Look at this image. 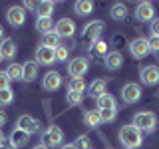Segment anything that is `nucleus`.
Returning a JSON list of instances; mask_svg holds the SVG:
<instances>
[{
    "instance_id": "obj_1",
    "label": "nucleus",
    "mask_w": 159,
    "mask_h": 149,
    "mask_svg": "<svg viewBox=\"0 0 159 149\" xmlns=\"http://www.w3.org/2000/svg\"><path fill=\"white\" fill-rule=\"evenodd\" d=\"M141 139H143V133L133 125V123H127L119 129V141H121L123 149H137L141 147Z\"/></svg>"
},
{
    "instance_id": "obj_2",
    "label": "nucleus",
    "mask_w": 159,
    "mask_h": 149,
    "mask_svg": "<svg viewBox=\"0 0 159 149\" xmlns=\"http://www.w3.org/2000/svg\"><path fill=\"white\" fill-rule=\"evenodd\" d=\"M133 125H135L141 133H151L157 127V115L153 111H137L133 115Z\"/></svg>"
},
{
    "instance_id": "obj_3",
    "label": "nucleus",
    "mask_w": 159,
    "mask_h": 149,
    "mask_svg": "<svg viewBox=\"0 0 159 149\" xmlns=\"http://www.w3.org/2000/svg\"><path fill=\"white\" fill-rule=\"evenodd\" d=\"M64 141V131L58 125H50L48 129L42 131V145L44 147H60Z\"/></svg>"
},
{
    "instance_id": "obj_4",
    "label": "nucleus",
    "mask_w": 159,
    "mask_h": 149,
    "mask_svg": "<svg viewBox=\"0 0 159 149\" xmlns=\"http://www.w3.org/2000/svg\"><path fill=\"white\" fill-rule=\"evenodd\" d=\"M102 32H103V22L102 20H92V22H88L86 26H84L82 38H84V42L96 44L99 40V36H102Z\"/></svg>"
},
{
    "instance_id": "obj_5",
    "label": "nucleus",
    "mask_w": 159,
    "mask_h": 149,
    "mask_svg": "<svg viewBox=\"0 0 159 149\" xmlns=\"http://www.w3.org/2000/svg\"><path fill=\"white\" fill-rule=\"evenodd\" d=\"M16 127L32 135V133H38L40 129H42V123H40V119H38V117H32V115H28V113H24V115H20V117H18Z\"/></svg>"
},
{
    "instance_id": "obj_6",
    "label": "nucleus",
    "mask_w": 159,
    "mask_h": 149,
    "mask_svg": "<svg viewBox=\"0 0 159 149\" xmlns=\"http://www.w3.org/2000/svg\"><path fill=\"white\" fill-rule=\"evenodd\" d=\"M88 70H89V62H88V58H82V56L70 60V64H68V74L72 78H84Z\"/></svg>"
},
{
    "instance_id": "obj_7",
    "label": "nucleus",
    "mask_w": 159,
    "mask_h": 149,
    "mask_svg": "<svg viewBox=\"0 0 159 149\" xmlns=\"http://www.w3.org/2000/svg\"><path fill=\"white\" fill-rule=\"evenodd\" d=\"M121 99L125 103H137L141 99V86L135 82H127L121 88Z\"/></svg>"
},
{
    "instance_id": "obj_8",
    "label": "nucleus",
    "mask_w": 159,
    "mask_h": 149,
    "mask_svg": "<svg viewBox=\"0 0 159 149\" xmlns=\"http://www.w3.org/2000/svg\"><path fill=\"white\" fill-rule=\"evenodd\" d=\"M34 62L38 64V66H52L54 62H56V54H54L52 48H46V46H40L36 48V52H34Z\"/></svg>"
},
{
    "instance_id": "obj_9",
    "label": "nucleus",
    "mask_w": 159,
    "mask_h": 149,
    "mask_svg": "<svg viewBox=\"0 0 159 149\" xmlns=\"http://www.w3.org/2000/svg\"><path fill=\"white\" fill-rule=\"evenodd\" d=\"M54 32L58 34L60 38H72L76 34V22L72 18H60L56 24H54Z\"/></svg>"
},
{
    "instance_id": "obj_10",
    "label": "nucleus",
    "mask_w": 159,
    "mask_h": 149,
    "mask_svg": "<svg viewBox=\"0 0 159 149\" xmlns=\"http://www.w3.org/2000/svg\"><path fill=\"white\" fill-rule=\"evenodd\" d=\"M129 54H131L133 58H137V60L145 58L147 54H149V44H147V38L139 36V38H135V40H131V42H129Z\"/></svg>"
},
{
    "instance_id": "obj_11",
    "label": "nucleus",
    "mask_w": 159,
    "mask_h": 149,
    "mask_svg": "<svg viewBox=\"0 0 159 149\" xmlns=\"http://www.w3.org/2000/svg\"><path fill=\"white\" fill-rule=\"evenodd\" d=\"M6 20H8L10 26H14V28L22 26V24L26 22V10H24L22 6H18V4H14V6H10V8H8V12H6Z\"/></svg>"
},
{
    "instance_id": "obj_12",
    "label": "nucleus",
    "mask_w": 159,
    "mask_h": 149,
    "mask_svg": "<svg viewBox=\"0 0 159 149\" xmlns=\"http://www.w3.org/2000/svg\"><path fill=\"white\" fill-rule=\"evenodd\" d=\"M139 78L145 86H157L159 84V66H143L139 70Z\"/></svg>"
},
{
    "instance_id": "obj_13",
    "label": "nucleus",
    "mask_w": 159,
    "mask_h": 149,
    "mask_svg": "<svg viewBox=\"0 0 159 149\" xmlns=\"http://www.w3.org/2000/svg\"><path fill=\"white\" fill-rule=\"evenodd\" d=\"M135 18L139 22H153V18H155V6L151 2H139L135 6Z\"/></svg>"
},
{
    "instance_id": "obj_14",
    "label": "nucleus",
    "mask_w": 159,
    "mask_h": 149,
    "mask_svg": "<svg viewBox=\"0 0 159 149\" xmlns=\"http://www.w3.org/2000/svg\"><path fill=\"white\" fill-rule=\"evenodd\" d=\"M42 88L46 92H56V89L62 88V76H60V72H56V70L46 72V76L42 78Z\"/></svg>"
},
{
    "instance_id": "obj_15",
    "label": "nucleus",
    "mask_w": 159,
    "mask_h": 149,
    "mask_svg": "<svg viewBox=\"0 0 159 149\" xmlns=\"http://www.w3.org/2000/svg\"><path fill=\"white\" fill-rule=\"evenodd\" d=\"M103 64H106L107 70H111V72H116L123 66V54L117 52V50H111V52H107L106 56H103Z\"/></svg>"
},
{
    "instance_id": "obj_16",
    "label": "nucleus",
    "mask_w": 159,
    "mask_h": 149,
    "mask_svg": "<svg viewBox=\"0 0 159 149\" xmlns=\"http://www.w3.org/2000/svg\"><path fill=\"white\" fill-rule=\"evenodd\" d=\"M16 52H18V46H16V42H14L12 38H4L2 42H0V54H2L4 60L16 58Z\"/></svg>"
},
{
    "instance_id": "obj_17",
    "label": "nucleus",
    "mask_w": 159,
    "mask_h": 149,
    "mask_svg": "<svg viewBox=\"0 0 159 149\" xmlns=\"http://www.w3.org/2000/svg\"><path fill=\"white\" fill-rule=\"evenodd\" d=\"M8 141L12 143L16 149H18V147H24V145L30 141V133L22 131V129H18V127H14L12 133H10V137H8Z\"/></svg>"
},
{
    "instance_id": "obj_18",
    "label": "nucleus",
    "mask_w": 159,
    "mask_h": 149,
    "mask_svg": "<svg viewBox=\"0 0 159 149\" xmlns=\"http://www.w3.org/2000/svg\"><path fill=\"white\" fill-rule=\"evenodd\" d=\"M36 78H38V64L32 60L22 64V82H34Z\"/></svg>"
},
{
    "instance_id": "obj_19",
    "label": "nucleus",
    "mask_w": 159,
    "mask_h": 149,
    "mask_svg": "<svg viewBox=\"0 0 159 149\" xmlns=\"http://www.w3.org/2000/svg\"><path fill=\"white\" fill-rule=\"evenodd\" d=\"M54 6H56V2H52V0H42V2H38V6H36L38 18H52Z\"/></svg>"
},
{
    "instance_id": "obj_20",
    "label": "nucleus",
    "mask_w": 159,
    "mask_h": 149,
    "mask_svg": "<svg viewBox=\"0 0 159 149\" xmlns=\"http://www.w3.org/2000/svg\"><path fill=\"white\" fill-rule=\"evenodd\" d=\"M74 12H76L78 16H89V14L93 12V2L92 0H78V2L74 4Z\"/></svg>"
},
{
    "instance_id": "obj_21",
    "label": "nucleus",
    "mask_w": 159,
    "mask_h": 149,
    "mask_svg": "<svg viewBox=\"0 0 159 149\" xmlns=\"http://www.w3.org/2000/svg\"><path fill=\"white\" fill-rule=\"evenodd\" d=\"M109 16H111L113 20H125L127 18V6L123 2H116L111 4V8H109Z\"/></svg>"
},
{
    "instance_id": "obj_22",
    "label": "nucleus",
    "mask_w": 159,
    "mask_h": 149,
    "mask_svg": "<svg viewBox=\"0 0 159 149\" xmlns=\"http://www.w3.org/2000/svg\"><path fill=\"white\" fill-rule=\"evenodd\" d=\"M106 79H93L92 84H89V88H88V92H89V96L92 97H99V96H103L106 93Z\"/></svg>"
},
{
    "instance_id": "obj_23",
    "label": "nucleus",
    "mask_w": 159,
    "mask_h": 149,
    "mask_svg": "<svg viewBox=\"0 0 159 149\" xmlns=\"http://www.w3.org/2000/svg\"><path fill=\"white\" fill-rule=\"evenodd\" d=\"M54 20L52 18H36V24H34V26H36V30L40 34H48V32H54Z\"/></svg>"
},
{
    "instance_id": "obj_24",
    "label": "nucleus",
    "mask_w": 159,
    "mask_h": 149,
    "mask_svg": "<svg viewBox=\"0 0 159 149\" xmlns=\"http://www.w3.org/2000/svg\"><path fill=\"white\" fill-rule=\"evenodd\" d=\"M84 121H86L88 127H98L102 123V117H99V109H89V111L84 113Z\"/></svg>"
},
{
    "instance_id": "obj_25",
    "label": "nucleus",
    "mask_w": 159,
    "mask_h": 149,
    "mask_svg": "<svg viewBox=\"0 0 159 149\" xmlns=\"http://www.w3.org/2000/svg\"><path fill=\"white\" fill-rule=\"evenodd\" d=\"M60 40H62V38H60L56 32H48V34H44V36H42V46L56 50V48L60 46V44H62Z\"/></svg>"
},
{
    "instance_id": "obj_26",
    "label": "nucleus",
    "mask_w": 159,
    "mask_h": 149,
    "mask_svg": "<svg viewBox=\"0 0 159 149\" xmlns=\"http://www.w3.org/2000/svg\"><path fill=\"white\" fill-rule=\"evenodd\" d=\"M107 107H117V102L111 93H103V96L98 97V109H107Z\"/></svg>"
},
{
    "instance_id": "obj_27",
    "label": "nucleus",
    "mask_w": 159,
    "mask_h": 149,
    "mask_svg": "<svg viewBox=\"0 0 159 149\" xmlns=\"http://www.w3.org/2000/svg\"><path fill=\"white\" fill-rule=\"evenodd\" d=\"M68 92L84 93V92H86V79H84V78H72L70 84H68Z\"/></svg>"
},
{
    "instance_id": "obj_28",
    "label": "nucleus",
    "mask_w": 159,
    "mask_h": 149,
    "mask_svg": "<svg viewBox=\"0 0 159 149\" xmlns=\"http://www.w3.org/2000/svg\"><path fill=\"white\" fill-rule=\"evenodd\" d=\"M99 117L102 123H111L117 117V107H107V109H99Z\"/></svg>"
},
{
    "instance_id": "obj_29",
    "label": "nucleus",
    "mask_w": 159,
    "mask_h": 149,
    "mask_svg": "<svg viewBox=\"0 0 159 149\" xmlns=\"http://www.w3.org/2000/svg\"><path fill=\"white\" fill-rule=\"evenodd\" d=\"M6 74L10 79H22V66L20 64H10L6 68Z\"/></svg>"
},
{
    "instance_id": "obj_30",
    "label": "nucleus",
    "mask_w": 159,
    "mask_h": 149,
    "mask_svg": "<svg viewBox=\"0 0 159 149\" xmlns=\"http://www.w3.org/2000/svg\"><path fill=\"white\" fill-rule=\"evenodd\" d=\"M12 102H14V92H12V88L0 89V106H10Z\"/></svg>"
},
{
    "instance_id": "obj_31",
    "label": "nucleus",
    "mask_w": 159,
    "mask_h": 149,
    "mask_svg": "<svg viewBox=\"0 0 159 149\" xmlns=\"http://www.w3.org/2000/svg\"><path fill=\"white\" fill-rule=\"evenodd\" d=\"M92 52L98 54V56H106V54L109 52V50H107V42H103V40H98L96 44H92Z\"/></svg>"
},
{
    "instance_id": "obj_32",
    "label": "nucleus",
    "mask_w": 159,
    "mask_h": 149,
    "mask_svg": "<svg viewBox=\"0 0 159 149\" xmlns=\"http://www.w3.org/2000/svg\"><path fill=\"white\" fill-rule=\"evenodd\" d=\"M66 102L70 106H80L84 102V93H74V92H68L66 93Z\"/></svg>"
},
{
    "instance_id": "obj_33",
    "label": "nucleus",
    "mask_w": 159,
    "mask_h": 149,
    "mask_svg": "<svg viewBox=\"0 0 159 149\" xmlns=\"http://www.w3.org/2000/svg\"><path fill=\"white\" fill-rule=\"evenodd\" d=\"M54 54H56V62H64V60H68V56H70V50L64 46V44H60V46L54 50Z\"/></svg>"
},
{
    "instance_id": "obj_34",
    "label": "nucleus",
    "mask_w": 159,
    "mask_h": 149,
    "mask_svg": "<svg viewBox=\"0 0 159 149\" xmlns=\"http://www.w3.org/2000/svg\"><path fill=\"white\" fill-rule=\"evenodd\" d=\"M147 44H149V52H153L155 56H159V36H149Z\"/></svg>"
},
{
    "instance_id": "obj_35",
    "label": "nucleus",
    "mask_w": 159,
    "mask_h": 149,
    "mask_svg": "<svg viewBox=\"0 0 159 149\" xmlns=\"http://www.w3.org/2000/svg\"><path fill=\"white\" fill-rule=\"evenodd\" d=\"M74 145H76V149H89V137L88 135H80Z\"/></svg>"
},
{
    "instance_id": "obj_36",
    "label": "nucleus",
    "mask_w": 159,
    "mask_h": 149,
    "mask_svg": "<svg viewBox=\"0 0 159 149\" xmlns=\"http://www.w3.org/2000/svg\"><path fill=\"white\" fill-rule=\"evenodd\" d=\"M10 82H12V79L8 78V74H6V70H0V89H8L10 88Z\"/></svg>"
},
{
    "instance_id": "obj_37",
    "label": "nucleus",
    "mask_w": 159,
    "mask_h": 149,
    "mask_svg": "<svg viewBox=\"0 0 159 149\" xmlns=\"http://www.w3.org/2000/svg\"><path fill=\"white\" fill-rule=\"evenodd\" d=\"M149 30H151V36H159V18H153Z\"/></svg>"
},
{
    "instance_id": "obj_38",
    "label": "nucleus",
    "mask_w": 159,
    "mask_h": 149,
    "mask_svg": "<svg viewBox=\"0 0 159 149\" xmlns=\"http://www.w3.org/2000/svg\"><path fill=\"white\" fill-rule=\"evenodd\" d=\"M36 6H38V2H32V0H26V2L22 4L24 10H36Z\"/></svg>"
},
{
    "instance_id": "obj_39",
    "label": "nucleus",
    "mask_w": 159,
    "mask_h": 149,
    "mask_svg": "<svg viewBox=\"0 0 159 149\" xmlns=\"http://www.w3.org/2000/svg\"><path fill=\"white\" fill-rule=\"evenodd\" d=\"M0 149H16V147H14V145H12V143H10V141H8V139H4V141H2V143H0Z\"/></svg>"
},
{
    "instance_id": "obj_40",
    "label": "nucleus",
    "mask_w": 159,
    "mask_h": 149,
    "mask_svg": "<svg viewBox=\"0 0 159 149\" xmlns=\"http://www.w3.org/2000/svg\"><path fill=\"white\" fill-rule=\"evenodd\" d=\"M4 123H6V113H4V111H0V129H2Z\"/></svg>"
},
{
    "instance_id": "obj_41",
    "label": "nucleus",
    "mask_w": 159,
    "mask_h": 149,
    "mask_svg": "<svg viewBox=\"0 0 159 149\" xmlns=\"http://www.w3.org/2000/svg\"><path fill=\"white\" fill-rule=\"evenodd\" d=\"M60 149H76V145H74V143H68V145H62Z\"/></svg>"
},
{
    "instance_id": "obj_42",
    "label": "nucleus",
    "mask_w": 159,
    "mask_h": 149,
    "mask_svg": "<svg viewBox=\"0 0 159 149\" xmlns=\"http://www.w3.org/2000/svg\"><path fill=\"white\" fill-rule=\"evenodd\" d=\"M2 40H4V28L0 26V42H2Z\"/></svg>"
},
{
    "instance_id": "obj_43",
    "label": "nucleus",
    "mask_w": 159,
    "mask_h": 149,
    "mask_svg": "<svg viewBox=\"0 0 159 149\" xmlns=\"http://www.w3.org/2000/svg\"><path fill=\"white\" fill-rule=\"evenodd\" d=\"M4 139H6V137H4V133H2V129H0V143H2V141H4Z\"/></svg>"
},
{
    "instance_id": "obj_44",
    "label": "nucleus",
    "mask_w": 159,
    "mask_h": 149,
    "mask_svg": "<svg viewBox=\"0 0 159 149\" xmlns=\"http://www.w3.org/2000/svg\"><path fill=\"white\" fill-rule=\"evenodd\" d=\"M32 149H48V147H44L42 143H40V145H36V147H32Z\"/></svg>"
},
{
    "instance_id": "obj_45",
    "label": "nucleus",
    "mask_w": 159,
    "mask_h": 149,
    "mask_svg": "<svg viewBox=\"0 0 159 149\" xmlns=\"http://www.w3.org/2000/svg\"><path fill=\"white\" fill-rule=\"evenodd\" d=\"M2 60H4V58H2V54H0V62H2Z\"/></svg>"
},
{
    "instance_id": "obj_46",
    "label": "nucleus",
    "mask_w": 159,
    "mask_h": 149,
    "mask_svg": "<svg viewBox=\"0 0 159 149\" xmlns=\"http://www.w3.org/2000/svg\"><path fill=\"white\" fill-rule=\"evenodd\" d=\"M89 149H93V147H89Z\"/></svg>"
}]
</instances>
